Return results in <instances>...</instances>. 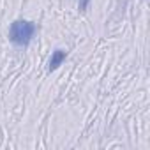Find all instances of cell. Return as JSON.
<instances>
[{
	"instance_id": "cell-1",
	"label": "cell",
	"mask_w": 150,
	"mask_h": 150,
	"mask_svg": "<svg viewBox=\"0 0 150 150\" xmlns=\"http://www.w3.org/2000/svg\"><path fill=\"white\" fill-rule=\"evenodd\" d=\"M35 23L32 21H27V20H16L11 23V28H9V41L14 44V46H20V48H25L30 44V41L34 39L35 35Z\"/></svg>"
},
{
	"instance_id": "cell-2",
	"label": "cell",
	"mask_w": 150,
	"mask_h": 150,
	"mask_svg": "<svg viewBox=\"0 0 150 150\" xmlns=\"http://www.w3.org/2000/svg\"><path fill=\"white\" fill-rule=\"evenodd\" d=\"M65 58H67V51L65 50H55L51 53V58H50V64H48V71H55Z\"/></svg>"
},
{
	"instance_id": "cell-3",
	"label": "cell",
	"mask_w": 150,
	"mask_h": 150,
	"mask_svg": "<svg viewBox=\"0 0 150 150\" xmlns=\"http://www.w3.org/2000/svg\"><path fill=\"white\" fill-rule=\"evenodd\" d=\"M88 4H90V0H80V11H87V7H88Z\"/></svg>"
}]
</instances>
